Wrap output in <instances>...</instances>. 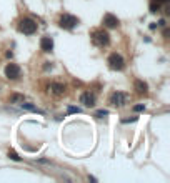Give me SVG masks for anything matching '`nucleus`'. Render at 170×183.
<instances>
[{
	"instance_id": "9d476101",
	"label": "nucleus",
	"mask_w": 170,
	"mask_h": 183,
	"mask_svg": "<svg viewBox=\"0 0 170 183\" xmlns=\"http://www.w3.org/2000/svg\"><path fill=\"white\" fill-rule=\"evenodd\" d=\"M135 90H137V93H147V90H149V85L145 83V82L142 80H135Z\"/></svg>"
},
{
	"instance_id": "1a4fd4ad",
	"label": "nucleus",
	"mask_w": 170,
	"mask_h": 183,
	"mask_svg": "<svg viewBox=\"0 0 170 183\" xmlns=\"http://www.w3.org/2000/svg\"><path fill=\"white\" fill-rule=\"evenodd\" d=\"M40 48L43 52H52V50H53V40H52L50 37H42Z\"/></svg>"
},
{
	"instance_id": "0eeeda50",
	"label": "nucleus",
	"mask_w": 170,
	"mask_h": 183,
	"mask_svg": "<svg viewBox=\"0 0 170 183\" xmlns=\"http://www.w3.org/2000/svg\"><path fill=\"white\" fill-rule=\"evenodd\" d=\"M103 25L107 27V28H117L119 27V18L112 13H107V15H103Z\"/></svg>"
},
{
	"instance_id": "39448f33",
	"label": "nucleus",
	"mask_w": 170,
	"mask_h": 183,
	"mask_svg": "<svg viewBox=\"0 0 170 183\" xmlns=\"http://www.w3.org/2000/svg\"><path fill=\"white\" fill-rule=\"evenodd\" d=\"M5 77L7 78H10V80H15L20 77V67L15 65V63H9L5 67Z\"/></svg>"
},
{
	"instance_id": "6e6552de",
	"label": "nucleus",
	"mask_w": 170,
	"mask_h": 183,
	"mask_svg": "<svg viewBox=\"0 0 170 183\" xmlns=\"http://www.w3.org/2000/svg\"><path fill=\"white\" fill-rule=\"evenodd\" d=\"M80 103H83L85 107H93V105H95V95L90 93V92L82 93V97H80Z\"/></svg>"
},
{
	"instance_id": "4468645a",
	"label": "nucleus",
	"mask_w": 170,
	"mask_h": 183,
	"mask_svg": "<svg viewBox=\"0 0 170 183\" xmlns=\"http://www.w3.org/2000/svg\"><path fill=\"white\" fill-rule=\"evenodd\" d=\"M9 157H10L12 160H15V162H20V157H18V155H17L14 150H10V152H9Z\"/></svg>"
},
{
	"instance_id": "20e7f679",
	"label": "nucleus",
	"mask_w": 170,
	"mask_h": 183,
	"mask_svg": "<svg viewBox=\"0 0 170 183\" xmlns=\"http://www.w3.org/2000/svg\"><path fill=\"white\" fill-rule=\"evenodd\" d=\"M108 65H110L112 70H122L125 67V62H124V58H122V55L112 53V55L108 57Z\"/></svg>"
},
{
	"instance_id": "f03ea898",
	"label": "nucleus",
	"mask_w": 170,
	"mask_h": 183,
	"mask_svg": "<svg viewBox=\"0 0 170 183\" xmlns=\"http://www.w3.org/2000/svg\"><path fill=\"white\" fill-rule=\"evenodd\" d=\"M93 43L98 47H103V45H107L108 42H110V35H108L107 32H103V30H97V32H93Z\"/></svg>"
},
{
	"instance_id": "f3484780",
	"label": "nucleus",
	"mask_w": 170,
	"mask_h": 183,
	"mask_svg": "<svg viewBox=\"0 0 170 183\" xmlns=\"http://www.w3.org/2000/svg\"><path fill=\"white\" fill-rule=\"evenodd\" d=\"M145 110V105H135L134 107V112H144Z\"/></svg>"
},
{
	"instance_id": "7ed1b4c3",
	"label": "nucleus",
	"mask_w": 170,
	"mask_h": 183,
	"mask_svg": "<svg viewBox=\"0 0 170 183\" xmlns=\"http://www.w3.org/2000/svg\"><path fill=\"white\" fill-rule=\"evenodd\" d=\"M78 23V18L73 15H68V13H65V15L60 17V27L62 28H67V30H72L73 27H77Z\"/></svg>"
},
{
	"instance_id": "6ab92c4d",
	"label": "nucleus",
	"mask_w": 170,
	"mask_h": 183,
	"mask_svg": "<svg viewBox=\"0 0 170 183\" xmlns=\"http://www.w3.org/2000/svg\"><path fill=\"white\" fill-rule=\"evenodd\" d=\"M152 2H157V5H159V4H167L169 0H152Z\"/></svg>"
},
{
	"instance_id": "423d86ee",
	"label": "nucleus",
	"mask_w": 170,
	"mask_h": 183,
	"mask_svg": "<svg viewBox=\"0 0 170 183\" xmlns=\"http://www.w3.org/2000/svg\"><path fill=\"white\" fill-rule=\"evenodd\" d=\"M125 100H127V95L122 93V92H115V93H112V97H110V103L115 105V107H122L125 103Z\"/></svg>"
},
{
	"instance_id": "dca6fc26",
	"label": "nucleus",
	"mask_w": 170,
	"mask_h": 183,
	"mask_svg": "<svg viewBox=\"0 0 170 183\" xmlns=\"http://www.w3.org/2000/svg\"><path fill=\"white\" fill-rule=\"evenodd\" d=\"M68 113H80V108L78 107H68Z\"/></svg>"
},
{
	"instance_id": "ddd939ff",
	"label": "nucleus",
	"mask_w": 170,
	"mask_h": 183,
	"mask_svg": "<svg viewBox=\"0 0 170 183\" xmlns=\"http://www.w3.org/2000/svg\"><path fill=\"white\" fill-rule=\"evenodd\" d=\"M23 102V95H20V93H14L10 97V103H22Z\"/></svg>"
},
{
	"instance_id": "9b49d317",
	"label": "nucleus",
	"mask_w": 170,
	"mask_h": 183,
	"mask_svg": "<svg viewBox=\"0 0 170 183\" xmlns=\"http://www.w3.org/2000/svg\"><path fill=\"white\" fill-rule=\"evenodd\" d=\"M50 88L53 90V93H55V95H62L63 92H65V87H63L62 83H52Z\"/></svg>"
},
{
	"instance_id": "a211bd4d",
	"label": "nucleus",
	"mask_w": 170,
	"mask_h": 183,
	"mask_svg": "<svg viewBox=\"0 0 170 183\" xmlns=\"http://www.w3.org/2000/svg\"><path fill=\"white\" fill-rule=\"evenodd\" d=\"M130 122H137V117H132V118H125L124 123H130Z\"/></svg>"
},
{
	"instance_id": "f257e3e1",
	"label": "nucleus",
	"mask_w": 170,
	"mask_h": 183,
	"mask_svg": "<svg viewBox=\"0 0 170 183\" xmlns=\"http://www.w3.org/2000/svg\"><path fill=\"white\" fill-rule=\"evenodd\" d=\"M20 32H23L25 35H32L37 32V22H33L32 18H23L20 20Z\"/></svg>"
},
{
	"instance_id": "f8f14e48",
	"label": "nucleus",
	"mask_w": 170,
	"mask_h": 183,
	"mask_svg": "<svg viewBox=\"0 0 170 183\" xmlns=\"http://www.w3.org/2000/svg\"><path fill=\"white\" fill-rule=\"evenodd\" d=\"M20 105H22V108H23V110H28V112H37V113H42L40 110H38V108H37L35 105H33V103H23V102H22Z\"/></svg>"
},
{
	"instance_id": "2eb2a0df",
	"label": "nucleus",
	"mask_w": 170,
	"mask_h": 183,
	"mask_svg": "<svg viewBox=\"0 0 170 183\" xmlns=\"http://www.w3.org/2000/svg\"><path fill=\"white\" fill-rule=\"evenodd\" d=\"M107 115H108L107 110H98V112L95 113V117H97V118H103V117H107Z\"/></svg>"
}]
</instances>
